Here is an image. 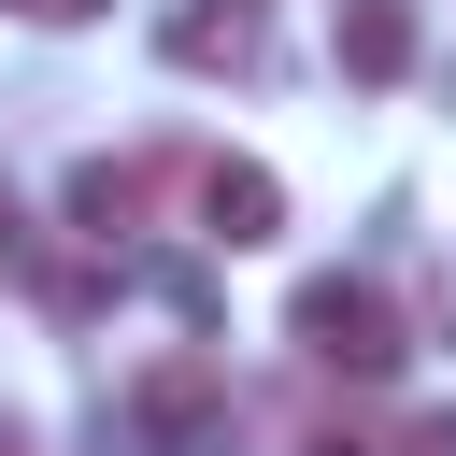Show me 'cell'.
Listing matches in <instances>:
<instances>
[{"instance_id": "obj_7", "label": "cell", "mask_w": 456, "mask_h": 456, "mask_svg": "<svg viewBox=\"0 0 456 456\" xmlns=\"http://www.w3.org/2000/svg\"><path fill=\"white\" fill-rule=\"evenodd\" d=\"M385 456H456V413H399V442Z\"/></svg>"}, {"instance_id": "obj_2", "label": "cell", "mask_w": 456, "mask_h": 456, "mask_svg": "<svg viewBox=\"0 0 456 456\" xmlns=\"http://www.w3.org/2000/svg\"><path fill=\"white\" fill-rule=\"evenodd\" d=\"M128 413H142L157 456H228V370H214V356H157V370L128 385Z\"/></svg>"}, {"instance_id": "obj_8", "label": "cell", "mask_w": 456, "mask_h": 456, "mask_svg": "<svg viewBox=\"0 0 456 456\" xmlns=\"http://www.w3.org/2000/svg\"><path fill=\"white\" fill-rule=\"evenodd\" d=\"M14 14H43V28H86V14H114V0H14Z\"/></svg>"}, {"instance_id": "obj_4", "label": "cell", "mask_w": 456, "mask_h": 456, "mask_svg": "<svg viewBox=\"0 0 456 456\" xmlns=\"http://www.w3.org/2000/svg\"><path fill=\"white\" fill-rule=\"evenodd\" d=\"M142 214H157V157H86L71 171V228L86 242H128Z\"/></svg>"}, {"instance_id": "obj_1", "label": "cell", "mask_w": 456, "mask_h": 456, "mask_svg": "<svg viewBox=\"0 0 456 456\" xmlns=\"http://www.w3.org/2000/svg\"><path fill=\"white\" fill-rule=\"evenodd\" d=\"M285 328H299V356H314V370H342V385H385V370L413 356V342H399V299H385V285H356V271H314Z\"/></svg>"}, {"instance_id": "obj_5", "label": "cell", "mask_w": 456, "mask_h": 456, "mask_svg": "<svg viewBox=\"0 0 456 456\" xmlns=\"http://www.w3.org/2000/svg\"><path fill=\"white\" fill-rule=\"evenodd\" d=\"M342 71L356 86H399L413 71V0H342Z\"/></svg>"}, {"instance_id": "obj_6", "label": "cell", "mask_w": 456, "mask_h": 456, "mask_svg": "<svg viewBox=\"0 0 456 456\" xmlns=\"http://www.w3.org/2000/svg\"><path fill=\"white\" fill-rule=\"evenodd\" d=\"M171 57H185V71H242V57H256V14H242V0H228V14H214V0L171 14Z\"/></svg>"}, {"instance_id": "obj_3", "label": "cell", "mask_w": 456, "mask_h": 456, "mask_svg": "<svg viewBox=\"0 0 456 456\" xmlns=\"http://www.w3.org/2000/svg\"><path fill=\"white\" fill-rule=\"evenodd\" d=\"M200 228H214L228 256H256V242L285 228V185H271L256 157H200Z\"/></svg>"}]
</instances>
